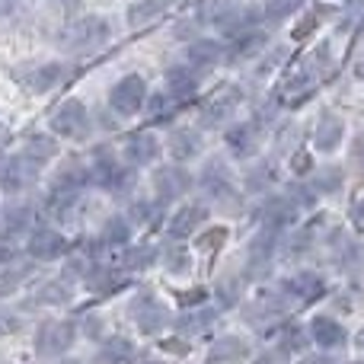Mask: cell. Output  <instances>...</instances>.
<instances>
[{"instance_id":"1","label":"cell","mask_w":364,"mask_h":364,"mask_svg":"<svg viewBox=\"0 0 364 364\" xmlns=\"http://www.w3.org/2000/svg\"><path fill=\"white\" fill-rule=\"evenodd\" d=\"M112 38V26L106 16H80L61 29V48L68 55H93Z\"/></svg>"},{"instance_id":"2","label":"cell","mask_w":364,"mask_h":364,"mask_svg":"<svg viewBox=\"0 0 364 364\" xmlns=\"http://www.w3.org/2000/svg\"><path fill=\"white\" fill-rule=\"evenodd\" d=\"M90 182L112 195H128L134 188V170L122 166L109 151H96L93 164H90Z\"/></svg>"},{"instance_id":"3","label":"cell","mask_w":364,"mask_h":364,"mask_svg":"<svg viewBox=\"0 0 364 364\" xmlns=\"http://www.w3.org/2000/svg\"><path fill=\"white\" fill-rule=\"evenodd\" d=\"M128 314H132L134 326H138L144 336H157L170 326V310H166V304L157 301L151 291H141V294L132 301Z\"/></svg>"},{"instance_id":"4","label":"cell","mask_w":364,"mask_h":364,"mask_svg":"<svg viewBox=\"0 0 364 364\" xmlns=\"http://www.w3.org/2000/svg\"><path fill=\"white\" fill-rule=\"evenodd\" d=\"M77 339V326L70 320H42L36 329V352L42 358L64 355Z\"/></svg>"},{"instance_id":"5","label":"cell","mask_w":364,"mask_h":364,"mask_svg":"<svg viewBox=\"0 0 364 364\" xmlns=\"http://www.w3.org/2000/svg\"><path fill=\"white\" fill-rule=\"evenodd\" d=\"M51 132L61 134V138H68V141L87 138V134H90V112H87V106H83L80 100L61 102V106L55 109V115H51Z\"/></svg>"},{"instance_id":"6","label":"cell","mask_w":364,"mask_h":364,"mask_svg":"<svg viewBox=\"0 0 364 364\" xmlns=\"http://www.w3.org/2000/svg\"><path fill=\"white\" fill-rule=\"evenodd\" d=\"M147 102V83L141 80L138 74H128L122 77L119 83L112 87V93H109V106H112L115 115H138L141 109H144Z\"/></svg>"},{"instance_id":"7","label":"cell","mask_w":364,"mask_h":364,"mask_svg":"<svg viewBox=\"0 0 364 364\" xmlns=\"http://www.w3.org/2000/svg\"><path fill=\"white\" fill-rule=\"evenodd\" d=\"M38 173H42V166L36 164V160H29L23 151L16 154V157L4 160V173H0V186L6 188V192H26L29 186H36Z\"/></svg>"},{"instance_id":"8","label":"cell","mask_w":364,"mask_h":364,"mask_svg":"<svg viewBox=\"0 0 364 364\" xmlns=\"http://www.w3.org/2000/svg\"><path fill=\"white\" fill-rule=\"evenodd\" d=\"M240 100H243V96H240L237 87H220L218 93H211V100L201 106V125L205 128H220L227 119H233Z\"/></svg>"},{"instance_id":"9","label":"cell","mask_w":364,"mask_h":364,"mask_svg":"<svg viewBox=\"0 0 364 364\" xmlns=\"http://www.w3.org/2000/svg\"><path fill=\"white\" fill-rule=\"evenodd\" d=\"M192 173L186 170V166H160V170H154V192H157V201H176L182 195L192 188Z\"/></svg>"},{"instance_id":"10","label":"cell","mask_w":364,"mask_h":364,"mask_svg":"<svg viewBox=\"0 0 364 364\" xmlns=\"http://www.w3.org/2000/svg\"><path fill=\"white\" fill-rule=\"evenodd\" d=\"M297 214H301V208H297L288 195H265L256 218L262 220V227H269V230H282V227L294 224Z\"/></svg>"},{"instance_id":"11","label":"cell","mask_w":364,"mask_h":364,"mask_svg":"<svg viewBox=\"0 0 364 364\" xmlns=\"http://www.w3.org/2000/svg\"><path fill=\"white\" fill-rule=\"evenodd\" d=\"M198 186L211 195L214 201H237V186H233V176L220 160H208L205 170L198 176Z\"/></svg>"},{"instance_id":"12","label":"cell","mask_w":364,"mask_h":364,"mask_svg":"<svg viewBox=\"0 0 364 364\" xmlns=\"http://www.w3.org/2000/svg\"><path fill=\"white\" fill-rule=\"evenodd\" d=\"M26 252H29L36 262H55V259L68 256V240H64L58 230H51V227H42V230L29 233Z\"/></svg>"},{"instance_id":"13","label":"cell","mask_w":364,"mask_h":364,"mask_svg":"<svg viewBox=\"0 0 364 364\" xmlns=\"http://www.w3.org/2000/svg\"><path fill=\"white\" fill-rule=\"evenodd\" d=\"M68 77V68L64 64H36V68H26L16 74V80L23 83L29 93H48L58 83Z\"/></svg>"},{"instance_id":"14","label":"cell","mask_w":364,"mask_h":364,"mask_svg":"<svg viewBox=\"0 0 364 364\" xmlns=\"http://www.w3.org/2000/svg\"><path fill=\"white\" fill-rule=\"evenodd\" d=\"M275 243H278V230H269V227H262V230L252 237L250 243V259H246V265H250V275H265V269L272 265V256H275Z\"/></svg>"},{"instance_id":"15","label":"cell","mask_w":364,"mask_h":364,"mask_svg":"<svg viewBox=\"0 0 364 364\" xmlns=\"http://www.w3.org/2000/svg\"><path fill=\"white\" fill-rule=\"evenodd\" d=\"M326 291V278L320 275V272H297V275H291L288 282H284V294L294 297V301L301 304H314L316 297Z\"/></svg>"},{"instance_id":"16","label":"cell","mask_w":364,"mask_h":364,"mask_svg":"<svg viewBox=\"0 0 364 364\" xmlns=\"http://www.w3.org/2000/svg\"><path fill=\"white\" fill-rule=\"evenodd\" d=\"M256 10H250V6H224V10L214 16V26H218L224 36H246V32H252V26H256Z\"/></svg>"},{"instance_id":"17","label":"cell","mask_w":364,"mask_h":364,"mask_svg":"<svg viewBox=\"0 0 364 364\" xmlns=\"http://www.w3.org/2000/svg\"><path fill=\"white\" fill-rule=\"evenodd\" d=\"M284 310H288V304L278 294H259L246 304L243 314H246V320H250V326H265V323H272V320H282Z\"/></svg>"},{"instance_id":"18","label":"cell","mask_w":364,"mask_h":364,"mask_svg":"<svg viewBox=\"0 0 364 364\" xmlns=\"http://www.w3.org/2000/svg\"><path fill=\"white\" fill-rule=\"evenodd\" d=\"M32 224H36V208L32 205H10L4 214H0V237L16 240V237H23V233H29Z\"/></svg>"},{"instance_id":"19","label":"cell","mask_w":364,"mask_h":364,"mask_svg":"<svg viewBox=\"0 0 364 364\" xmlns=\"http://www.w3.org/2000/svg\"><path fill=\"white\" fill-rule=\"evenodd\" d=\"M342 134H346V125H342L339 115H336V112H323V115H320V122H316V132H314V144H316V151H323V154L339 151Z\"/></svg>"},{"instance_id":"20","label":"cell","mask_w":364,"mask_h":364,"mask_svg":"<svg viewBox=\"0 0 364 364\" xmlns=\"http://www.w3.org/2000/svg\"><path fill=\"white\" fill-rule=\"evenodd\" d=\"M125 157H128V164H132V166L154 164V160L160 157V141L154 138V134H147V132L132 134V138H128V144H125Z\"/></svg>"},{"instance_id":"21","label":"cell","mask_w":364,"mask_h":364,"mask_svg":"<svg viewBox=\"0 0 364 364\" xmlns=\"http://www.w3.org/2000/svg\"><path fill=\"white\" fill-rule=\"evenodd\" d=\"M224 141H227V147H230L237 157H252L256 147H259V128L252 125V122H240V125L227 128Z\"/></svg>"},{"instance_id":"22","label":"cell","mask_w":364,"mask_h":364,"mask_svg":"<svg viewBox=\"0 0 364 364\" xmlns=\"http://www.w3.org/2000/svg\"><path fill=\"white\" fill-rule=\"evenodd\" d=\"M166 147H170L173 160L186 164V160H192V157H198L201 154V134L195 132V128H176V132H170Z\"/></svg>"},{"instance_id":"23","label":"cell","mask_w":364,"mask_h":364,"mask_svg":"<svg viewBox=\"0 0 364 364\" xmlns=\"http://www.w3.org/2000/svg\"><path fill=\"white\" fill-rule=\"evenodd\" d=\"M205 218H208L205 205H186V208H179V211L170 218V237L173 240L192 237V233L201 227V220H205Z\"/></svg>"},{"instance_id":"24","label":"cell","mask_w":364,"mask_h":364,"mask_svg":"<svg viewBox=\"0 0 364 364\" xmlns=\"http://www.w3.org/2000/svg\"><path fill=\"white\" fill-rule=\"evenodd\" d=\"M246 355H250L246 339H240V336H224V339H218L211 346V352H208V364H240Z\"/></svg>"},{"instance_id":"25","label":"cell","mask_w":364,"mask_h":364,"mask_svg":"<svg viewBox=\"0 0 364 364\" xmlns=\"http://www.w3.org/2000/svg\"><path fill=\"white\" fill-rule=\"evenodd\" d=\"M310 339L316 342L320 348H339L346 346V329H342V323H336L333 316H316L314 323H310Z\"/></svg>"},{"instance_id":"26","label":"cell","mask_w":364,"mask_h":364,"mask_svg":"<svg viewBox=\"0 0 364 364\" xmlns=\"http://www.w3.org/2000/svg\"><path fill=\"white\" fill-rule=\"evenodd\" d=\"M166 93L173 96V100H186V96H192L195 90H198V74H195L192 68H186V64H173V68H166Z\"/></svg>"},{"instance_id":"27","label":"cell","mask_w":364,"mask_h":364,"mask_svg":"<svg viewBox=\"0 0 364 364\" xmlns=\"http://www.w3.org/2000/svg\"><path fill=\"white\" fill-rule=\"evenodd\" d=\"M87 182H90V166H83L80 160H68V164L55 173L51 188H61V192H77V195H80V188L87 186Z\"/></svg>"},{"instance_id":"28","label":"cell","mask_w":364,"mask_h":364,"mask_svg":"<svg viewBox=\"0 0 364 364\" xmlns=\"http://www.w3.org/2000/svg\"><path fill=\"white\" fill-rule=\"evenodd\" d=\"M186 58L195 68H214V64L224 58V45L214 42V38H192V45L186 48Z\"/></svg>"},{"instance_id":"29","label":"cell","mask_w":364,"mask_h":364,"mask_svg":"<svg viewBox=\"0 0 364 364\" xmlns=\"http://www.w3.org/2000/svg\"><path fill=\"white\" fill-rule=\"evenodd\" d=\"M77 205V192H61V188H51L42 198V214L48 220H64Z\"/></svg>"},{"instance_id":"30","label":"cell","mask_w":364,"mask_h":364,"mask_svg":"<svg viewBox=\"0 0 364 364\" xmlns=\"http://www.w3.org/2000/svg\"><path fill=\"white\" fill-rule=\"evenodd\" d=\"M166 6H170V0H138V4H132V10H128V26L141 29V26L154 23L157 16L166 13Z\"/></svg>"},{"instance_id":"31","label":"cell","mask_w":364,"mask_h":364,"mask_svg":"<svg viewBox=\"0 0 364 364\" xmlns=\"http://www.w3.org/2000/svg\"><path fill=\"white\" fill-rule=\"evenodd\" d=\"M164 218V201H151V198H138L128 211V220H134L138 227H154Z\"/></svg>"},{"instance_id":"32","label":"cell","mask_w":364,"mask_h":364,"mask_svg":"<svg viewBox=\"0 0 364 364\" xmlns=\"http://www.w3.org/2000/svg\"><path fill=\"white\" fill-rule=\"evenodd\" d=\"M132 240V224L128 218H109L102 224V233H100V243L102 246H128Z\"/></svg>"},{"instance_id":"33","label":"cell","mask_w":364,"mask_h":364,"mask_svg":"<svg viewBox=\"0 0 364 364\" xmlns=\"http://www.w3.org/2000/svg\"><path fill=\"white\" fill-rule=\"evenodd\" d=\"M262 48H265V36L252 29V32H246V36H240L237 42H233L230 61H250V58H256Z\"/></svg>"},{"instance_id":"34","label":"cell","mask_w":364,"mask_h":364,"mask_svg":"<svg viewBox=\"0 0 364 364\" xmlns=\"http://www.w3.org/2000/svg\"><path fill=\"white\" fill-rule=\"evenodd\" d=\"M342 182H346V176H342L339 166H323V170L314 173V179H310V188H314L316 195H336L342 188Z\"/></svg>"},{"instance_id":"35","label":"cell","mask_w":364,"mask_h":364,"mask_svg":"<svg viewBox=\"0 0 364 364\" xmlns=\"http://www.w3.org/2000/svg\"><path fill=\"white\" fill-rule=\"evenodd\" d=\"M211 323H214V310H186V314L179 316L176 329L182 336H201Z\"/></svg>"},{"instance_id":"36","label":"cell","mask_w":364,"mask_h":364,"mask_svg":"<svg viewBox=\"0 0 364 364\" xmlns=\"http://www.w3.org/2000/svg\"><path fill=\"white\" fill-rule=\"evenodd\" d=\"M157 262V250L154 246H128L125 252H122V265H125L128 272H144L151 269V265Z\"/></svg>"},{"instance_id":"37","label":"cell","mask_w":364,"mask_h":364,"mask_svg":"<svg viewBox=\"0 0 364 364\" xmlns=\"http://www.w3.org/2000/svg\"><path fill=\"white\" fill-rule=\"evenodd\" d=\"M132 358H134V346L128 339H122V336L109 339L106 346L100 348V361L102 364H128Z\"/></svg>"},{"instance_id":"38","label":"cell","mask_w":364,"mask_h":364,"mask_svg":"<svg viewBox=\"0 0 364 364\" xmlns=\"http://www.w3.org/2000/svg\"><path fill=\"white\" fill-rule=\"evenodd\" d=\"M29 275H32V265H29V262H13V265H4V269H0V297L13 294V291H16L19 284H23Z\"/></svg>"},{"instance_id":"39","label":"cell","mask_w":364,"mask_h":364,"mask_svg":"<svg viewBox=\"0 0 364 364\" xmlns=\"http://www.w3.org/2000/svg\"><path fill=\"white\" fill-rule=\"evenodd\" d=\"M23 154H26L29 160H36L38 166H45V164H48V160L58 154V144H55L51 138H45V134H32V138L26 141Z\"/></svg>"},{"instance_id":"40","label":"cell","mask_w":364,"mask_h":364,"mask_svg":"<svg viewBox=\"0 0 364 364\" xmlns=\"http://www.w3.org/2000/svg\"><path fill=\"white\" fill-rule=\"evenodd\" d=\"M38 304H48V307H68L70 304V284L68 282H48L36 291Z\"/></svg>"},{"instance_id":"41","label":"cell","mask_w":364,"mask_h":364,"mask_svg":"<svg viewBox=\"0 0 364 364\" xmlns=\"http://www.w3.org/2000/svg\"><path fill=\"white\" fill-rule=\"evenodd\" d=\"M214 294H218V304L224 310H230V307H237L240 304V297H243V278H237V275H227V278H220L218 282V288H214Z\"/></svg>"},{"instance_id":"42","label":"cell","mask_w":364,"mask_h":364,"mask_svg":"<svg viewBox=\"0 0 364 364\" xmlns=\"http://www.w3.org/2000/svg\"><path fill=\"white\" fill-rule=\"evenodd\" d=\"M144 112L151 122H166L173 112H176V102H173L170 93H151L144 102Z\"/></svg>"},{"instance_id":"43","label":"cell","mask_w":364,"mask_h":364,"mask_svg":"<svg viewBox=\"0 0 364 364\" xmlns=\"http://www.w3.org/2000/svg\"><path fill=\"white\" fill-rule=\"evenodd\" d=\"M164 265H166V272H170V275H186L188 265H192V256L186 252V246L173 243V246H166V250H164Z\"/></svg>"},{"instance_id":"44","label":"cell","mask_w":364,"mask_h":364,"mask_svg":"<svg viewBox=\"0 0 364 364\" xmlns=\"http://www.w3.org/2000/svg\"><path fill=\"white\" fill-rule=\"evenodd\" d=\"M301 6H304V0H265L262 10H265V16H269L272 23H282V19L294 16Z\"/></svg>"},{"instance_id":"45","label":"cell","mask_w":364,"mask_h":364,"mask_svg":"<svg viewBox=\"0 0 364 364\" xmlns=\"http://www.w3.org/2000/svg\"><path fill=\"white\" fill-rule=\"evenodd\" d=\"M310 342H314V339H310L307 329L294 326V323H291V326H284V342H282L284 352H304V348H307Z\"/></svg>"},{"instance_id":"46","label":"cell","mask_w":364,"mask_h":364,"mask_svg":"<svg viewBox=\"0 0 364 364\" xmlns=\"http://www.w3.org/2000/svg\"><path fill=\"white\" fill-rule=\"evenodd\" d=\"M269 182H272V166L259 164V166H252L250 176H246V188H250V192H262Z\"/></svg>"},{"instance_id":"47","label":"cell","mask_w":364,"mask_h":364,"mask_svg":"<svg viewBox=\"0 0 364 364\" xmlns=\"http://www.w3.org/2000/svg\"><path fill=\"white\" fill-rule=\"evenodd\" d=\"M288 198L291 201H294V205L297 208H310V205H314V188H310V186H301V182H294V186H288Z\"/></svg>"},{"instance_id":"48","label":"cell","mask_w":364,"mask_h":364,"mask_svg":"<svg viewBox=\"0 0 364 364\" xmlns=\"http://www.w3.org/2000/svg\"><path fill=\"white\" fill-rule=\"evenodd\" d=\"M16 256H19L16 240L0 237V269H4V265H13V262H16Z\"/></svg>"},{"instance_id":"49","label":"cell","mask_w":364,"mask_h":364,"mask_svg":"<svg viewBox=\"0 0 364 364\" xmlns=\"http://www.w3.org/2000/svg\"><path fill=\"white\" fill-rule=\"evenodd\" d=\"M348 157H352L355 170H361V173H364V132H361V134H355V141H352V151H348Z\"/></svg>"},{"instance_id":"50","label":"cell","mask_w":364,"mask_h":364,"mask_svg":"<svg viewBox=\"0 0 364 364\" xmlns=\"http://www.w3.org/2000/svg\"><path fill=\"white\" fill-rule=\"evenodd\" d=\"M224 237H227V230H224V227H218V230L205 233L198 243H201V250H214V243H224Z\"/></svg>"},{"instance_id":"51","label":"cell","mask_w":364,"mask_h":364,"mask_svg":"<svg viewBox=\"0 0 364 364\" xmlns=\"http://www.w3.org/2000/svg\"><path fill=\"white\" fill-rule=\"evenodd\" d=\"M83 333H87L90 339H100L102 336V320L100 316H87V320H83Z\"/></svg>"},{"instance_id":"52","label":"cell","mask_w":364,"mask_h":364,"mask_svg":"<svg viewBox=\"0 0 364 364\" xmlns=\"http://www.w3.org/2000/svg\"><path fill=\"white\" fill-rule=\"evenodd\" d=\"M252 364H284V352H275V355H272V352H265L262 358H256Z\"/></svg>"},{"instance_id":"53","label":"cell","mask_w":364,"mask_h":364,"mask_svg":"<svg viewBox=\"0 0 364 364\" xmlns=\"http://www.w3.org/2000/svg\"><path fill=\"white\" fill-rule=\"evenodd\" d=\"M301 364H336L333 358H329V355H304V358H301Z\"/></svg>"},{"instance_id":"54","label":"cell","mask_w":364,"mask_h":364,"mask_svg":"<svg viewBox=\"0 0 364 364\" xmlns=\"http://www.w3.org/2000/svg\"><path fill=\"white\" fill-rule=\"evenodd\" d=\"M16 4H19V0H0V19L10 16V13L16 10Z\"/></svg>"},{"instance_id":"55","label":"cell","mask_w":364,"mask_h":364,"mask_svg":"<svg viewBox=\"0 0 364 364\" xmlns=\"http://www.w3.org/2000/svg\"><path fill=\"white\" fill-rule=\"evenodd\" d=\"M355 220H358V227H364V198L355 205Z\"/></svg>"},{"instance_id":"56","label":"cell","mask_w":364,"mask_h":364,"mask_svg":"<svg viewBox=\"0 0 364 364\" xmlns=\"http://www.w3.org/2000/svg\"><path fill=\"white\" fill-rule=\"evenodd\" d=\"M55 4H58V6H64V10H74V6L80 4V0H55Z\"/></svg>"},{"instance_id":"57","label":"cell","mask_w":364,"mask_h":364,"mask_svg":"<svg viewBox=\"0 0 364 364\" xmlns=\"http://www.w3.org/2000/svg\"><path fill=\"white\" fill-rule=\"evenodd\" d=\"M355 74H358V77H364V55L358 58V64H355Z\"/></svg>"},{"instance_id":"58","label":"cell","mask_w":364,"mask_h":364,"mask_svg":"<svg viewBox=\"0 0 364 364\" xmlns=\"http://www.w3.org/2000/svg\"><path fill=\"white\" fill-rule=\"evenodd\" d=\"M4 134H6V128H4V122H0V138H4Z\"/></svg>"},{"instance_id":"59","label":"cell","mask_w":364,"mask_h":364,"mask_svg":"<svg viewBox=\"0 0 364 364\" xmlns=\"http://www.w3.org/2000/svg\"><path fill=\"white\" fill-rule=\"evenodd\" d=\"M144 364H164V361H144Z\"/></svg>"},{"instance_id":"60","label":"cell","mask_w":364,"mask_h":364,"mask_svg":"<svg viewBox=\"0 0 364 364\" xmlns=\"http://www.w3.org/2000/svg\"><path fill=\"white\" fill-rule=\"evenodd\" d=\"M64 364H80V361H64Z\"/></svg>"},{"instance_id":"61","label":"cell","mask_w":364,"mask_h":364,"mask_svg":"<svg viewBox=\"0 0 364 364\" xmlns=\"http://www.w3.org/2000/svg\"><path fill=\"white\" fill-rule=\"evenodd\" d=\"M0 173H4V160H0Z\"/></svg>"},{"instance_id":"62","label":"cell","mask_w":364,"mask_h":364,"mask_svg":"<svg viewBox=\"0 0 364 364\" xmlns=\"http://www.w3.org/2000/svg\"><path fill=\"white\" fill-rule=\"evenodd\" d=\"M355 364H361V361H355Z\"/></svg>"}]
</instances>
